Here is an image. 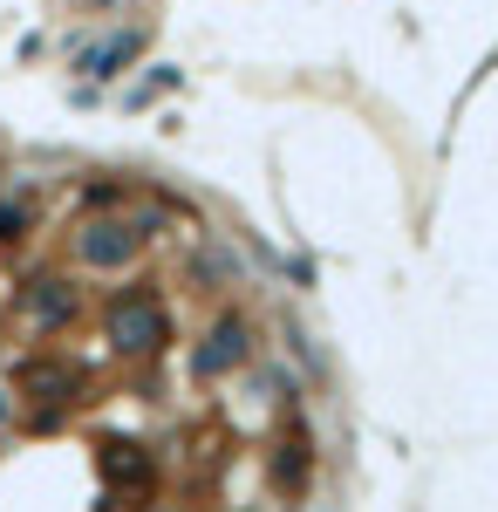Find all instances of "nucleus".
I'll use <instances>...</instances> for the list:
<instances>
[{
  "label": "nucleus",
  "instance_id": "obj_1",
  "mask_svg": "<svg viewBox=\"0 0 498 512\" xmlns=\"http://www.w3.org/2000/svg\"><path fill=\"white\" fill-rule=\"evenodd\" d=\"M110 335H116V349L123 355H151V349H164V308H157V294H123L110 308Z\"/></svg>",
  "mask_w": 498,
  "mask_h": 512
},
{
  "label": "nucleus",
  "instance_id": "obj_5",
  "mask_svg": "<svg viewBox=\"0 0 498 512\" xmlns=\"http://www.w3.org/2000/svg\"><path fill=\"white\" fill-rule=\"evenodd\" d=\"M137 48H144V35H137V28H130V35H110L103 48H89V55H82V76H116Z\"/></svg>",
  "mask_w": 498,
  "mask_h": 512
},
{
  "label": "nucleus",
  "instance_id": "obj_2",
  "mask_svg": "<svg viewBox=\"0 0 498 512\" xmlns=\"http://www.w3.org/2000/svg\"><path fill=\"white\" fill-rule=\"evenodd\" d=\"M130 246H137L130 226H89V233L76 239V253L89 260V267H123V260H130Z\"/></svg>",
  "mask_w": 498,
  "mask_h": 512
},
{
  "label": "nucleus",
  "instance_id": "obj_8",
  "mask_svg": "<svg viewBox=\"0 0 498 512\" xmlns=\"http://www.w3.org/2000/svg\"><path fill=\"white\" fill-rule=\"evenodd\" d=\"M0 424H7V390H0Z\"/></svg>",
  "mask_w": 498,
  "mask_h": 512
},
{
  "label": "nucleus",
  "instance_id": "obj_9",
  "mask_svg": "<svg viewBox=\"0 0 498 512\" xmlns=\"http://www.w3.org/2000/svg\"><path fill=\"white\" fill-rule=\"evenodd\" d=\"M103 7H110V0H103Z\"/></svg>",
  "mask_w": 498,
  "mask_h": 512
},
{
  "label": "nucleus",
  "instance_id": "obj_3",
  "mask_svg": "<svg viewBox=\"0 0 498 512\" xmlns=\"http://www.w3.org/2000/svg\"><path fill=\"white\" fill-rule=\"evenodd\" d=\"M232 362H246V328H239V321H219L212 342L198 349V376H219V369H232Z\"/></svg>",
  "mask_w": 498,
  "mask_h": 512
},
{
  "label": "nucleus",
  "instance_id": "obj_7",
  "mask_svg": "<svg viewBox=\"0 0 498 512\" xmlns=\"http://www.w3.org/2000/svg\"><path fill=\"white\" fill-rule=\"evenodd\" d=\"M21 226H28V219H21V205H0V239H14Z\"/></svg>",
  "mask_w": 498,
  "mask_h": 512
},
{
  "label": "nucleus",
  "instance_id": "obj_4",
  "mask_svg": "<svg viewBox=\"0 0 498 512\" xmlns=\"http://www.w3.org/2000/svg\"><path fill=\"white\" fill-rule=\"evenodd\" d=\"M28 315H35L41 328H62V321L76 315V301H69L62 280H35V287H28Z\"/></svg>",
  "mask_w": 498,
  "mask_h": 512
},
{
  "label": "nucleus",
  "instance_id": "obj_6",
  "mask_svg": "<svg viewBox=\"0 0 498 512\" xmlns=\"http://www.w3.org/2000/svg\"><path fill=\"white\" fill-rule=\"evenodd\" d=\"M103 465H110L116 485H144V478H151V465L137 458V444H110V458H103Z\"/></svg>",
  "mask_w": 498,
  "mask_h": 512
}]
</instances>
